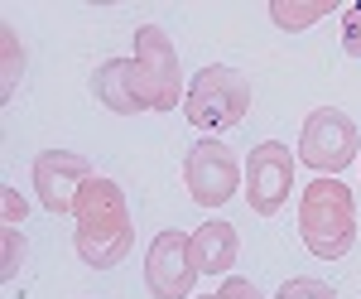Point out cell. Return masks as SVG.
<instances>
[{
	"label": "cell",
	"instance_id": "cell-1",
	"mask_svg": "<svg viewBox=\"0 0 361 299\" xmlns=\"http://www.w3.org/2000/svg\"><path fill=\"white\" fill-rule=\"evenodd\" d=\"M73 246L92 271H111L135 251V222H130V203L116 179L92 174L73 203Z\"/></svg>",
	"mask_w": 361,
	"mask_h": 299
},
{
	"label": "cell",
	"instance_id": "cell-2",
	"mask_svg": "<svg viewBox=\"0 0 361 299\" xmlns=\"http://www.w3.org/2000/svg\"><path fill=\"white\" fill-rule=\"evenodd\" d=\"M299 237L318 261H342L357 246V198L342 179H313L299 193Z\"/></svg>",
	"mask_w": 361,
	"mask_h": 299
},
{
	"label": "cell",
	"instance_id": "cell-3",
	"mask_svg": "<svg viewBox=\"0 0 361 299\" xmlns=\"http://www.w3.org/2000/svg\"><path fill=\"white\" fill-rule=\"evenodd\" d=\"M250 111V78L241 68H197L193 82H188V97H183V121L217 136V131H231L241 126Z\"/></svg>",
	"mask_w": 361,
	"mask_h": 299
},
{
	"label": "cell",
	"instance_id": "cell-4",
	"mask_svg": "<svg viewBox=\"0 0 361 299\" xmlns=\"http://www.w3.org/2000/svg\"><path fill=\"white\" fill-rule=\"evenodd\" d=\"M135 92L145 111H178L188 87H183V68H178V49L169 39V29L140 25L135 29Z\"/></svg>",
	"mask_w": 361,
	"mask_h": 299
},
{
	"label": "cell",
	"instance_id": "cell-5",
	"mask_svg": "<svg viewBox=\"0 0 361 299\" xmlns=\"http://www.w3.org/2000/svg\"><path fill=\"white\" fill-rule=\"evenodd\" d=\"M352 160H361L357 121L337 107H313L299 131V164H308L318 179H337Z\"/></svg>",
	"mask_w": 361,
	"mask_h": 299
},
{
	"label": "cell",
	"instance_id": "cell-6",
	"mask_svg": "<svg viewBox=\"0 0 361 299\" xmlns=\"http://www.w3.org/2000/svg\"><path fill=\"white\" fill-rule=\"evenodd\" d=\"M183 184H188V198H193L197 208H226L236 189H246V174H241V164L231 155V145H222L217 136H202L183 155Z\"/></svg>",
	"mask_w": 361,
	"mask_h": 299
},
{
	"label": "cell",
	"instance_id": "cell-7",
	"mask_svg": "<svg viewBox=\"0 0 361 299\" xmlns=\"http://www.w3.org/2000/svg\"><path fill=\"white\" fill-rule=\"evenodd\" d=\"M294 193V150L284 140H260L246 155V203L255 218H275Z\"/></svg>",
	"mask_w": 361,
	"mask_h": 299
},
{
	"label": "cell",
	"instance_id": "cell-8",
	"mask_svg": "<svg viewBox=\"0 0 361 299\" xmlns=\"http://www.w3.org/2000/svg\"><path fill=\"white\" fill-rule=\"evenodd\" d=\"M197 256H193V237L183 232H159L149 251H145V290L154 299H193L197 285Z\"/></svg>",
	"mask_w": 361,
	"mask_h": 299
},
{
	"label": "cell",
	"instance_id": "cell-9",
	"mask_svg": "<svg viewBox=\"0 0 361 299\" xmlns=\"http://www.w3.org/2000/svg\"><path fill=\"white\" fill-rule=\"evenodd\" d=\"M97 169L78 155V150H39L34 155V193H39V203H44V213H54V218H73V203H78V193L82 184L92 179Z\"/></svg>",
	"mask_w": 361,
	"mask_h": 299
},
{
	"label": "cell",
	"instance_id": "cell-10",
	"mask_svg": "<svg viewBox=\"0 0 361 299\" xmlns=\"http://www.w3.org/2000/svg\"><path fill=\"white\" fill-rule=\"evenodd\" d=\"M92 97L116 116L145 111V102L135 92V58H106L102 68H92Z\"/></svg>",
	"mask_w": 361,
	"mask_h": 299
},
{
	"label": "cell",
	"instance_id": "cell-11",
	"mask_svg": "<svg viewBox=\"0 0 361 299\" xmlns=\"http://www.w3.org/2000/svg\"><path fill=\"white\" fill-rule=\"evenodd\" d=\"M193 256H197V271L202 275H217L222 280L236 261H241V237L226 218H212L193 232Z\"/></svg>",
	"mask_w": 361,
	"mask_h": 299
},
{
	"label": "cell",
	"instance_id": "cell-12",
	"mask_svg": "<svg viewBox=\"0 0 361 299\" xmlns=\"http://www.w3.org/2000/svg\"><path fill=\"white\" fill-rule=\"evenodd\" d=\"M337 0H270V20L279 29H289V34H299V29L318 25L323 15H333Z\"/></svg>",
	"mask_w": 361,
	"mask_h": 299
},
{
	"label": "cell",
	"instance_id": "cell-13",
	"mask_svg": "<svg viewBox=\"0 0 361 299\" xmlns=\"http://www.w3.org/2000/svg\"><path fill=\"white\" fill-rule=\"evenodd\" d=\"M0 49H5V78H0V97L10 102L15 87L25 78V44H20V29L15 25H0Z\"/></svg>",
	"mask_w": 361,
	"mask_h": 299
},
{
	"label": "cell",
	"instance_id": "cell-14",
	"mask_svg": "<svg viewBox=\"0 0 361 299\" xmlns=\"http://www.w3.org/2000/svg\"><path fill=\"white\" fill-rule=\"evenodd\" d=\"M0 280H15L20 275V266H25V256H29V242H25V232L20 227H5L0 232Z\"/></svg>",
	"mask_w": 361,
	"mask_h": 299
},
{
	"label": "cell",
	"instance_id": "cell-15",
	"mask_svg": "<svg viewBox=\"0 0 361 299\" xmlns=\"http://www.w3.org/2000/svg\"><path fill=\"white\" fill-rule=\"evenodd\" d=\"M275 299H337V290L323 285V280H313V275H299V280H284Z\"/></svg>",
	"mask_w": 361,
	"mask_h": 299
},
{
	"label": "cell",
	"instance_id": "cell-16",
	"mask_svg": "<svg viewBox=\"0 0 361 299\" xmlns=\"http://www.w3.org/2000/svg\"><path fill=\"white\" fill-rule=\"evenodd\" d=\"M342 49L352 58H361V0H352L342 10Z\"/></svg>",
	"mask_w": 361,
	"mask_h": 299
},
{
	"label": "cell",
	"instance_id": "cell-17",
	"mask_svg": "<svg viewBox=\"0 0 361 299\" xmlns=\"http://www.w3.org/2000/svg\"><path fill=\"white\" fill-rule=\"evenodd\" d=\"M0 213H5V227H20V222H25V213H29L25 193L5 184V189H0Z\"/></svg>",
	"mask_w": 361,
	"mask_h": 299
},
{
	"label": "cell",
	"instance_id": "cell-18",
	"mask_svg": "<svg viewBox=\"0 0 361 299\" xmlns=\"http://www.w3.org/2000/svg\"><path fill=\"white\" fill-rule=\"evenodd\" d=\"M212 299H265V295H260V290L250 285L246 275H226V280H222V290H217Z\"/></svg>",
	"mask_w": 361,
	"mask_h": 299
},
{
	"label": "cell",
	"instance_id": "cell-19",
	"mask_svg": "<svg viewBox=\"0 0 361 299\" xmlns=\"http://www.w3.org/2000/svg\"><path fill=\"white\" fill-rule=\"evenodd\" d=\"M193 299H212V295H193Z\"/></svg>",
	"mask_w": 361,
	"mask_h": 299
}]
</instances>
